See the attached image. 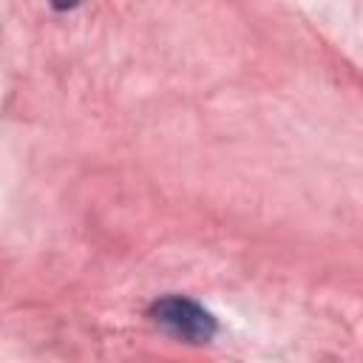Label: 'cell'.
Masks as SVG:
<instances>
[{
    "label": "cell",
    "instance_id": "obj_1",
    "mask_svg": "<svg viewBox=\"0 0 363 363\" xmlns=\"http://www.w3.org/2000/svg\"><path fill=\"white\" fill-rule=\"evenodd\" d=\"M150 318L164 332L187 340V343H207L216 335V320L207 309H201L196 301L170 295L150 306Z\"/></svg>",
    "mask_w": 363,
    "mask_h": 363
}]
</instances>
